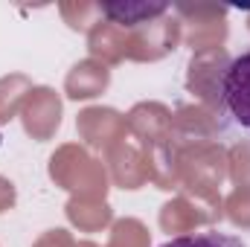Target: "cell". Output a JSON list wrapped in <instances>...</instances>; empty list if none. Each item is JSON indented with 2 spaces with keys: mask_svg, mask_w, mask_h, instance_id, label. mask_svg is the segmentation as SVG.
I'll return each instance as SVG.
<instances>
[{
  "mask_svg": "<svg viewBox=\"0 0 250 247\" xmlns=\"http://www.w3.org/2000/svg\"><path fill=\"white\" fill-rule=\"evenodd\" d=\"M221 96L230 117L250 131V50L236 56L221 79Z\"/></svg>",
  "mask_w": 250,
  "mask_h": 247,
  "instance_id": "1",
  "label": "cell"
},
{
  "mask_svg": "<svg viewBox=\"0 0 250 247\" xmlns=\"http://www.w3.org/2000/svg\"><path fill=\"white\" fill-rule=\"evenodd\" d=\"M169 6L166 3H146V0H123V3H102V12L123 26H137V23H148L151 18L163 15Z\"/></svg>",
  "mask_w": 250,
  "mask_h": 247,
  "instance_id": "2",
  "label": "cell"
},
{
  "mask_svg": "<svg viewBox=\"0 0 250 247\" xmlns=\"http://www.w3.org/2000/svg\"><path fill=\"white\" fill-rule=\"evenodd\" d=\"M160 247H248L239 236L230 233H218V230H204V233H189V236H178L172 242Z\"/></svg>",
  "mask_w": 250,
  "mask_h": 247,
  "instance_id": "3",
  "label": "cell"
}]
</instances>
